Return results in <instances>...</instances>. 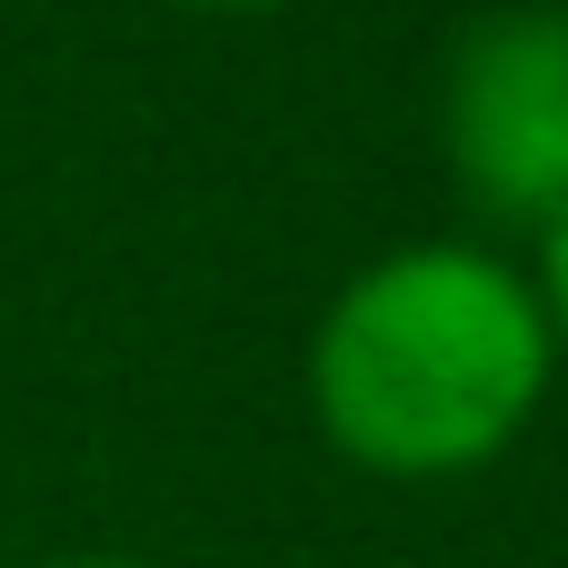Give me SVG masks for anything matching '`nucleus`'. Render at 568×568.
Listing matches in <instances>:
<instances>
[{"label":"nucleus","mask_w":568,"mask_h":568,"mask_svg":"<svg viewBox=\"0 0 568 568\" xmlns=\"http://www.w3.org/2000/svg\"><path fill=\"white\" fill-rule=\"evenodd\" d=\"M40 568H150V559H110V549H80V559H40Z\"/></svg>","instance_id":"39448f33"},{"label":"nucleus","mask_w":568,"mask_h":568,"mask_svg":"<svg viewBox=\"0 0 568 568\" xmlns=\"http://www.w3.org/2000/svg\"><path fill=\"white\" fill-rule=\"evenodd\" d=\"M529 290H539L549 339H559V359H568V210H549V220L529 230Z\"/></svg>","instance_id":"7ed1b4c3"},{"label":"nucleus","mask_w":568,"mask_h":568,"mask_svg":"<svg viewBox=\"0 0 568 568\" xmlns=\"http://www.w3.org/2000/svg\"><path fill=\"white\" fill-rule=\"evenodd\" d=\"M559 379L549 310L519 260L469 240H399L349 270L310 329L320 439L399 489L469 479L539 419Z\"/></svg>","instance_id":"f257e3e1"},{"label":"nucleus","mask_w":568,"mask_h":568,"mask_svg":"<svg viewBox=\"0 0 568 568\" xmlns=\"http://www.w3.org/2000/svg\"><path fill=\"white\" fill-rule=\"evenodd\" d=\"M439 150L499 230H539L568 210V10H499L449 50Z\"/></svg>","instance_id":"f03ea898"},{"label":"nucleus","mask_w":568,"mask_h":568,"mask_svg":"<svg viewBox=\"0 0 568 568\" xmlns=\"http://www.w3.org/2000/svg\"><path fill=\"white\" fill-rule=\"evenodd\" d=\"M170 10H210V20H250V10H290V0H170Z\"/></svg>","instance_id":"20e7f679"}]
</instances>
